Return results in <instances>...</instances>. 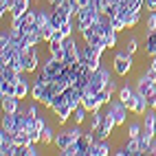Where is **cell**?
<instances>
[{"label":"cell","mask_w":156,"mask_h":156,"mask_svg":"<svg viewBox=\"0 0 156 156\" xmlns=\"http://www.w3.org/2000/svg\"><path fill=\"white\" fill-rule=\"evenodd\" d=\"M145 29H147V31H156V11H150V16L145 18Z\"/></svg>","instance_id":"cell-36"},{"label":"cell","mask_w":156,"mask_h":156,"mask_svg":"<svg viewBox=\"0 0 156 156\" xmlns=\"http://www.w3.org/2000/svg\"><path fill=\"white\" fill-rule=\"evenodd\" d=\"M90 117V112L84 108V106H77L75 110H73V121L77 123V126H84V121Z\"/></svg>","instance_id":"cell-28"},{"label":"cell","mask_w":156,"mask_h":156,"mask_svg":"<svg viewBox=\"0 0 156 156\" xmlns=\"http://www.w3.org/2000/svg\"><path fill=\"white\" fill-rule=\"evenodd\" d=\"M81 64H86L90 70H97L101 68V53L95 48V46H90V44H84L81 46Z\"/></svg>","instance_id":"cell-9"},{"label":"cell","mask_w":156,"mask_h":156,"mask_svg":"<svg viewBox=\"0 0 156 156\" xmlns=\"http://www.w3.org/2000/svg\"><path fill=\"white\" fill-rule=\"evenodd\" d=\"M106 88H108V90L112 92V95H114V92L119 90V88H117V81H114V79H110V81H108V86H106Z\"/></svg>","instance_id":"cell-46"},{"label":"cell","mask_w":156,"mask_h":156,"mask_svg":"<svg viewBox=\"0 0 156 156\" xmlns=\"http://www.w3.org/2000/svg\"><path fill=\"white\" fill-rule=\"evenodd\" d=\"M55 130H53V126H46L44 128V132H42V143L44 145H53V141H55Z\"/></svg>","instance_id":"cell-31"},{"label":"cell","mask_w":156,"mask_h":156,"mask_svg":"<svg viewBox=\"0 0 156 156\" xmlns=\"http://www.w3.org/2000/svg\"><path fill=\"white\" fill-rule=\"evenodd\" d=\"M62 2H64V0H46L48 7H57V5H62Z\"/></svg>","instance_id":"cell-48"},{"label":"cell","mask_w":156,"mask_h":156,"mask_svg":"<svg viewBox=\"0 0 156 156\" xmlns=\"http://www.w3.org/2000/svg\"><path fill=\"white\" fill-rule=\"evenodd\" d=\"M99 16H101V11H97L95 7H90V5H88V7H81V9H79V13H77V16H73L75 29L81 33L84 29H88V27H92V24H95Z\"/></svg>","instance_id":"cell-2"},{"label":"cell","mask_w":156,"mask_h":156,"mask_svg":"<svg viewBox=\"0 0 156 156\" xmlns=\"http://www.w3.org/2000/svg\"><path fill=\"white\" fill-rule=\"evenodd\" d=\"M20 101H22V99H18V97H2V112H9V114L20 112L24 108Z\"/></svg>","instance_id":"cell-18"},{"label":"cell","mask_w":156,"mask_h":156,"mask_svg":"<svg viewBox=\"0 0 156 156\" xmlns=\"http://www.w3.org/2000/svg\"><path fill=\"white\" fill-rule=\"evenodd\" d=\"M0 95L2 97H16V84L7 79H0Z\"/></svg>","instance_id":"cell-29"},{"label":"cell","mask_w":156,"mask_h":156,"mask_svg":"<svg viewBox=\"0 0 156 156\" xmlns=\"http://www.w3.org/2000/svg\"><path fill=\"white\" fill-rule=\"evenodd\" d=\"M64 53H66V57H64V62L66 64H77V62L81 59V46H79V42H77V37L75 35H68V37H64Z\"/></svg>","instance_id":"cell-6"},{"label":"cell","mask_w":156,"mask_h":156,"mask_svg":"<svg viewBox=\"0 0 156 156\" xmlns=\"http://www.w3.org/2000/svg\"><path fill=\"white\" fill-rule=\"evenodd\" d=\"M22 64H24V73L31 75V73H37L40 70V51L37 46H29L22 51Z\"/></svg>","instance_id":"cell-8"},{"label":"cell","mask_w":156,"mask_h":156,"mask_svg":"<svg viewBox=\"0 0 156 156\" xmlns=\"http://www.w3.org/2000/svg\"><path fill=\"white\" fill-rule=\"evenodd\" d=\"M147 101H150V108H154V110H156V88H154L152 95L147 97Z\"/></svg>","instance_id":"cell-45"},{"label":"cell","mask_w":156,"mask_h":156,"mask_svg":"<svg viewBox=\"0 0 156 156\" xmlns=\"http://www.w3.org/2000/svg\"><path fill=\"white\" fill-rule=\"evenodd\" d=\"M141 132H143V123L139 121H132L128 126V136H141Z\"/></svg>","instance_id":"cell-33"},{"label":"cell","mask_w":156,"mask_h":156,"mask_svg":"<svg viewBox=\"0 0 156 156\" xmlns=\"http://www.w3.org/2000/svg\"><path fill=\"white\" fill-rule=\"evenodd\" d=\"M117 44H119V33H117V31H112V33L106 37V46L108 48H114Z\"/></svg>","instance_id":"cell-40"},{"label":"cell","mask_w":156,"mask_h":156,"mask_svg":"<svg viewBox=\"0 0 156 156\" xmlns=\"http://www.w3.org/2000/svg\"><path fill=\"white\" fill-rule=\"evenodd\" d=\"M101 121H103V112H101V110L90 112V130H97V128L101 126Z\"/></svg>","instance_id":"cell-32"},{"label":"cell","mask_w":156,"mask_h":156,"mask_svg":"<svg viewBox=\"0 0 156 156\" xmlns=\"http://www.w3.org/2000/svg\"><path fill=\"white\" fill-rule=\"evenodd\" d=\"M92 143H95V134H92V130L84 132L81 136L77 139V147H79V156H88L90 154V147Z\"/></svg>","instance_id":"cell-14"},{"label":"cell","mask_w":156,"mask_h":156,"mask_svg":"<svg viewBox=\"0 0 156 156\" xmlns=\"http://www.w3.org/2000/svg\"><path fill=\"white\" fill-rule=\"evenodd\" d=\"M59 154H62V156H79V147H77V141L73 143V145H68L66 150H62Z\"/></svg>","instance_id":"cell-37"},{"label":"cell","mask_w":156,"mask_h":156,"mask_svg":"<svg viewBox=\"0 0 156 156\" xmlns=\"http://www.w3.org/2000/svg\"><path fill=\"white\" fill-rule=\"evenodd\" d=\"M145 55L147 57L156 55V31H147L145 33Z\"/></svg>","instance_id":"cell-23"},{"label":"cell","mask_w":156,"mask_h":156,"mask_svg":"<svg viewBox=\"0 0 156 156\" xmlns=\"http://www.w3.org/2000/svg\"><path fill=\"white\" fill-rule=\"evenodd\" d=\"M46 46H48V55H53L55 59H62V62H64L66 53H64V44H62V42H53V40H51Z\"/></svg>","instance_id":"cell-25"},{"label":"cell","mask_w":156,"mask_h":156,"mask_svg":"<svg viewBox=\"0 0 156 156\" xmlns=\"http://www.w3.org/2000/svg\"><path fill=\"white\" fill-rule=\"evenodd\" d=\"M145 7L147 11H156V0H145Z\"/></svg>","instance_id":"cell-47"},{"label":"cell","mask_w":156,"mask_h":156,"mask_svg":"<svg viewBox=\"0 0 156 156\" xmlns=\"http://www.w3.org/2000/svg\"><path fill=\"white\" fill-rule=\"evenodd\" d=\"M112 77H110V70H106V68H97V70H92V75H90V79H88V90H92L97 95V92H101V90H106V86H108V81H110Z\"/></svg>","instance_id":"cell-4"},{"label":"cell","mask_w":156,"mask_h":156,"mask_svg":"<svg viewBox=\"0 0 156 156\" xmlns=\"http://www.w3.org/2000/svg\"><path fill=\"white\" fill-rule=\"evenodd\" d=\"M112 152H114V150H112V145H110L108 141H95L88 156H108V154H112Z\"/></svg>","instance_id":"cell-17"},{"label":"cell","mask_w":156,"mask_h":156,"mask_svg":"<svg viewBox=\"0 0 156 156\" xmlns=\"http://www.w3.org/2000/svg\"><path fill=\"white\" fill-rule=\"evenodd\" d=\"M97 99H99V103H101V106H106V103L112 99V92L106 88V90H101V92H97Z\"/></svg>","instance_id":"cell-39"},{"label":"cell","mask_w":156,"mask_h":156,"mask_svg":"<svg viewBox=\"0 0 156 156\" xmlns=\"http://www.w3.org/2000/svg\"><path fill=\"white\" fill-rule=\"evenodd\" d=\"M147 110H150V101H147V97H143L141 92H134V103H132L130 112H134L136 117H143Z\"/></svg>","instance_id":"cell-15"},{"label":"cell","mask_w":156,"mask_h":156,"mask_svg":"<svg viewBox=\"0 0 156 156\" xmlns=\"http://www.w3.org/2000/svg\"><path fill=\"white\" fill-rule=\"evenodd\" d=\"M27 95H31V81L27 79V73L16 81V97L18 99H27Z\"/></svg>","instance_id":"cell-19"},{"label":"cell","mask_w":156,"mask_h":156,"mask_svg":"<svg viewBox=\"0 0 156 156\" xmlns=\"http://www.w3.org/2000/svg\"><path fill=\"white\" fill-rule=\"evenodd\" d=\"M150 66H154V68H156V55L152 57V64H150Z\"/></svg>","instance_id":"cell-49"},{"label":"cell","mask_w":156,"mask_h":156,"mask_svg":"<svg viewBox=\"0 0 156 156\" xmlns=\"http://www.w3.org/2000/svg\"><path fill=\"white\" fill-rule=\"evenodd\" d=\"M106 112H110L112 117H114L117 126H126L130 108H128V106H126V103H123L121 99H110V101L106 103Z\"/></svg>","instance_id":"cell-5"},{"label":"cell","mask_w":156,"mask_h":156,"mask_svg":"<svg viewBox=\"0 0 156 156\" xmlns=\"http://www.w3.org/2000/svg\"><path fill=\"white\" fill-rule=\"evenodd\" d=\"M35 126H37V130H40V132H44V128L48 126V123H46V119L42 117V114H40V117H37V121H35Z\"/></svg>","instance_id":"cell-43"},{"label":"cell","mask_w":156,"mask_h":156,"mask_svg":"<svg viewBox=\"0 0 156 156\" xmlns=\"http://www.w3.org/2000/svg\"><path fill=\"white\" fill-rule=\"evenodd\" d=\"M139 22H141V11H132V16L126 20V27H128V29H134Z\"/></svg>","instance_id":"cell-35"},{"label":"cell","mask_w":156,"mask_h":156,"mask_svg":"<svg viewBox=\"0 0 156 156\" xmlns=\"http://www.w3.org/2000/svg\"><path fill=\"white\" fill-rule=\"evenodd\" d=\"M123 145H126V150L130 152V156H139V154H141V143H139V136H128Z\"/></svg>","instance_id":"cell-26"},{"label":"cell","mask_w":156,"mask_h":156,"mask_svg":"<svg viewBox=\"0 0 156 156\" xmlns=\"http://www.w3.org/2000/svg\"><path fill=\"white\" fill-rule=\"evenodd\" d=\"M134 68V55L128 53V51H119L112 59V70L117 77H128Z\"/></svg>","instance_id":"cell-1"},{"label":"cell","mask_w":156,"mask_h":156,"mask_svg":"<svg viewBox=\"0 0 156 156\" xmlns=\"http://www.w3.org/2000/svg\"><path fill=\"white\" fill-rule=\"evenodd\" d=\"M81 106H84L88 112H95V110H101V103H99V99H97V95L92 90H84V95H81Z\"/></svg>","instance_id":"cell-16"},{"label":"cell","mask_w":156,"mask_h":156,"mask_svg":"<svg viewBox=\"0 0 156 156\" xmlns=\"http://www.w3.org/2000/svg\"><path fill=\"white\" fill-rule=\"evenodd\" d=\"M134 92H136V88H132V86H121L119 88V99L128 108H132V103H134Z\"/></svg>","instance_id":"cell-22"},{"label":"cell","mask_w":156,"mask_h":156,"mask_svg":"<svg viewBox=\"0 0 156 156\" xmlns=\"http://www.w3.org/2000/svg\"><path fill=\"white\" fill-rule=\"evenodd\" d=\"M16 57V48L13 46H5V48H0V66H7V64H11V59Z\"/></svg>","instance_id":"cell-27"},{"label":"cell","mask_w":156,"mask_h":156,"mask_svg":"<svg viewBox=\"0 0 156 156\" xmlns=\"http://www.w3.org/2000/svg\"><path fill=\"white\" fill-rule=\"evenodd\" d=\"M112 154H114V156H130V152L126 150V145H123V147H117Z\"/></svg>","instance_id":"cell-44"},{"label":"cell","mask_w":156,"mask_h":156,"mask_svg":"<svg viewBox=\"0 0 156 156\" xmlns=\"http://www.w3.org/2000/svg\"><path fill=\"white\" fill-rule=\"evenodd\" d=\"M22 75H24V73L16 70L13 66H9V64H7V66H0V79H7V81H13V84H16Z\"/></svg>","instance_id":"cell-20"},{"label":"cell","mask_w":156,"mask_h":156,"mask_svg":"<svg viewBox=\"0 0 156 156\" xmlns=\"http://www.w3.org/2000/svg\"><path fill=\"white\" fill-rule=\"evenodd\" d=\"M145 7V0H130V9L132 11H141Z\"/></svg>","instance_id":"cell-42"},{"label":"cell","mask_w":156,"mask_h":156,"mask_svg":"<svg viewBox=\"0 0 156 156\" xmlns=\"http://www.w3.org/2000/svg\"><path fill=\"white\" fill-rule=\"evenodd\" d=\"M11 5H13V0H0V16L5 18V13L11 11Z\"/></svg>","instance_id":"cell-41"},{"label":"cell","mask_w":156,"mask_h":156,"mask_svg":"<svg viewBox=\"0 0 156 156\" xmlns=\"http://www.w3.org/2000/svg\"><path fill=\"white\" fill-rule=\"evenodd\" d=\"M0 128H5V130H11V132H16V114L2 112V121H0Z\"/></svg>","instance_id":"cell-30"},{"label":"cell","mask_w":156,"mask_h":156,"mask_svg":"<svg viewBox=\"0 0 156 156\" xmlns=\"http://www.w3.org/2000/svg\"><path fill=\"white\" fill-rule=\"evenodd\" d=\"M81 37H84V44H90V46H106V37L99 35L92 27H88V29L81 31ZM106 48H108V46H106Z\"/></svg>","instance_id":"cell-13"},{"label":"cell","mask_w":156,"mask_h":156,"mask_svg":"<svg viewBox=\"0 0 156 156\" xmlns=\"http://www.w3.org/2000/svg\"><path fill=\"white\" fill-rule=\"evenodd\" d=\"M51 112L55 114V119H57L59 126H66V123L73 119V108L68 106V101H66V97H64V92H59V95L55 97L53 106H51Z\"/></svg>","instance_id":"cell-3"},{"label":"cell","mask_w":156,"mask_h":156,"mask_svg":"<svg viewBox=\"0 0 156 156\" xmlns=\"http://www.w3.org/2000/svg\"><path fill=\"white\" fill-rule=\"evenodd\" d=\"M64 68H66V62H62V59H55L53 55H48L44 62H42V66H40V70L44 73V75L53 81L55 77H59L62 73H64Z\"/></svg>","instance_id":"cell-7"},{"label":"cell","mask_w":156,"mask_h":156,"mask_svg":"<svg viewBox=\"0 0 156 156\" xmlns=\"http://www.w3.org/2000/svg\"><path fill=\"white\" fill-rule=\"evenodd\" d=\"M112 20V29L117 31V33H121V31H126L128 27H126V20L123 18H119V16H114V18H110Z\"/></svg>","instance_id":"cell-34"},{"label":"cell","mask_w":156,"mask_h":156,"mask_svg":"<svg viewBox=\"0 0 156 156\" xmlns=\"http://www.w3.org/2000/svg\"><path fill=\"white\" fill-rule=\"evenodd\" d=\"M55 97H57V92H55V88L51 86V84H46V88L42 90V97H40V103H42L44 108H48V110H51V106H53V101H55Z\"/></svg>","instance_id":"cell-21"},{"label":"cell","mask_w":156,"mask_h":156,"mask_svg":"<svg viewBox=\"0 0 156 156\" xmlns=\"http://www.w3.org/2000/svg\"><path fill=\"white\" fill-rule=\"evenodd\" d=\"M143 117H145V119H143V132H141V136L154 141V139H156V110L150 108Z\"/></svg>","instance_id":"cell-10"},{"label":"cell","mask_w":156,"mask_h":156,"mask_svg":"<svg viewBox=\"0 0 156 156\" xmlns=\"http://www.w3.org/2000/svg\"><path fill=\"white\" fill-rule=\"evenodd\" d=\"M77 139H75V134H73V130L68 128V130H59L57 134H55V141H53V145L62 152V150H66L68 145H73Z\"/></svg>","instance_id":"cell-12"},{"label":"cell","mask_w":156,"mask_h":156,"mask_svg":"<svg viewBox=\"0 0 156 156\" xmlns=\"http://www.w3.org/2000/svg\"><path fill=\"white\" fill-rule=\"evenodd\" d=\"M31 9V0H13V5H11V18H16V16H22L24 11H29Z\"/></svg>","instance_id":"cell-24"},{"label":"cell","mask_w":156,"mask_h":156,"mask_svg":"<svg viewBox=\"0 0 156 156\" xmlns=\"http://www.w3.org/2000/svg\"><path fill=\"white\" fill-rule=\"evenodd\" d=\"M126 51L134 55V53H136V51H139V40H136V37H130L128 42H126Z\"/></svg>","instance_id":"cell-38"},{"label":"cell","mask_w":156,"mask_h":156,"mask_svg":"<svg viewBox=\"0 0 156 156\" xmlns=\"http://www.w3.org/2000/svg\"><path fill=\"white\" fill-rule=\"evenodd\" d=\"M134 88H136V92H141L143 97H150L152 92H154V88H156V79L150 77L147 73H143V75H139V79H136V84H134Z\"/></svg>","instance_id":"cell-11"}]
</instances>
